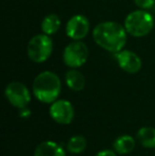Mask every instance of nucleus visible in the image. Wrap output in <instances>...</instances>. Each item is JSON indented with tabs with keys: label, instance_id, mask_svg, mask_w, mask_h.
<instances>
[{
	"label": "nucleus",
	"instance_id": "2",
	"mask_svg": "<svg viewBox=\"0 0 155 156\" xmlns=\"http://www.w3.org/2000/svg\"><path fill=\"white\" fill-rule=\"evenodd\" d=\"M62 89L60 76L53 71L46 70L35 76L32 85L34 97L39 102L51 104L58 100Z\"/></svg>",
	"mask_w": 155,
	"mask_h": 156
},
{
	"label": "nucleus",
	"instance_id": "13",
	"mask_svg": "<svg viewBox=\"0 0 155 156\" xmlns=\"http://www.w3.org/2000/svg\"><path fill=\"white\" fill-rule=\"evenodd\" d=\"M138 142L147 149H155V129L151 126H143L137 132Z\"/></svg>",
	"mask_w": 155,
	"mask_h": 156
},
{
	"label": "nucleus",
	"instance_id": "12",
	"mask_svg": "<svg viewBox=\"0 0 155 156\" xmlns=\"http://www.w3.org/2000/svg\"><path fill=\"white\" fill-rule=\"evenodd\" d=\"M136 141L135 138L132 137L131 135H121L115 139L113 144L115 152L120 155H125L131 153L135 149Z\"/></svg>",
	"mask_w": 155,
	"mask_h": 156
},
{
	"label": "nucleus",
	"instance_id": "8",
	"mask_svg": "<svg viewBox=\"0 0 155 156\" xmlns=\"http://www.w3.org/2000/svg\"><path fill=\"white\" fill-rule=\"evenodd\" d=\"M50 117L60 124H70L75 118V108L71 102L64 99L54 101L49 108Z\"/></svg>",
	"mask_w": 155,
	"mask_h": 156
},
{
	"label": "nucleus",
	"instance_id": "3",
	"mask_svg": "<svg viewBox=\"0 0 155 156\" xmlns=\"http://www.w3.org/2000/svg\"><path fill=\"white\" fill-rule=\"evenodd\" d=\"M154 18L147 10H136L128 14L124 19V28L133 37H145L154 28Z\"/></svg>",
	"mask_w": 155,
	"mask_h": 156
},
{
	"label": "nucleus",
	"instance_id": "6",
	"mask_svg": "<svg viewBox=\"0 0 155 156\" xmlns=\"http://www.w3.org/2000/svg\"><path fill=\"white\" fill-rule=\"evenodd\" d=\"M5 98L16 108L25 109L31 101V94L23 83L13 81L4 89Z\"/></svg>",
	"mask_w": 155,
	"mask_h": 156
},
{
	"label": "nucleus",
	"instance_id": "7",
	"mask_svg": "<svg viewBox=\"0 0 155 156\" xmlns=\"http://www.w3.org/2000/svg\"><path fill=\"white\" fill-rule=\"evenodd\" d=\"M90 30V23L86 16L82 14L73 15L67 21L65 32L72 41H82L88 35Z\"/></svg>",
	"mask_w": 155,
	"mask_h": 156
},
{
	"label": "nucleus",
	"instance_id": "16",
	"mask_svg": "<svg viewBox=\"0 0 155 156\" xmlns=\"http://www.w3.org/2000/svg\"><path fill=\"white\" fill-rule=\"evenodd\" d=\"M134 3L141 10H150L153 8L155 0H134Z\"/></svg>",
	"mask_w": 155,
	"mask_h": 156
},
{
	"label": "nucleus",
	"instance_id": "5",
	"mask_svg": "<svg viewBox=\"0 0 155 156\" xmlns=\"http://www.w3.org/2000/svg\"><path fill=\"white\" fill-rule=\"evenodd\" d=\"M88 47L82 41H73L63 51V62L69 68H79L88 58Z\"/></svg>",
	"mask_w": 155,
	"mask_h": 156
},
{
	"label": "nucleus",
	"instance_id": "4",
	"mask_svg": "<svg viewBox=\"0 0 155 156\" xmlns=\"http://www.w3.org/2000/svg\"><path fill=\"white\" fill-rule=\"evenodd\" d=\"M53 50V41L50 35L45 33L36 34L27 45V54L34 63H44L51 56Z\"/></svg>",
	"mask_w": 155,
	"mask_h": 156
},
{
	"label": "nucleus",
	"instance_id": "10",
	"mask_svg": "<svg viewBox=\"0 0 155 156\" xmlns=\"http://www.w3.org/2000/svg\"><path fill=\"white\" fill-rule=\"evenodd\" d=\"M34 156H66V153L60 144L51 140H47L41 142L36 147Z\"/></svg>",
	"mask_w": 155,
	"mask_h": 156
},
{
	"label": "nucleus",
	"instance_id": "17",
	"mask_svg": "<svg viewBox=\"0 0 155 156\" xmlns=\"http://www.w3.org/2000/svg\"><path fill=\"white\" fill-rule=\"evenodd\" d=\"M95 156H117L116 152L112 150H103L98 152Z\"/></svg>",
	"mask_w": 155,
	"mask_h": 156
},
{
	"label": "nucleus",
	"instance_id": "14",
	"mask_svg": "<svg viewBox=\"0 0 155 156\" xmlns=\"http://www.w3.org/2000/svg\"><path fill=\"white\" fill-rule=\"evenodd\" d=\"M61 27V19L58 15L51 13L48 14L44 17L43 21H41V31L43 33L47 35H53L60 30Z\"/></svg>",
	"mask_w": 155,
	"mask_h": 156
},
{
	"label": "nucleus",
	"instance_id": "9",
	"mask_svg": "<svg viewBox=\"0 0 155 156\" xmlns=\"http://www.w3.org/2000/svg\"><path fill=\"white\" fill-rule=\"evenodd\" d=\"M115 58H116L118 65L123 71L128 72L131 74H135L140 71L143 67V62L139 58L138 54L131 50H123L115 53Z\"/></svg>",
	"mask_w": 155,
	"mask_h": 156
},
{
	"label": "nucleus",
	"instance_id": "1",
	"mask_svg": "<svg viewBox=\"0 0 155 156\" xmlns=\"http://www.w3.org/2000/svg\"><path fill=\"white\" fill-rule=\"evenodd\" d=\"M93 38L100 48L112 53H117L124 48L128 32L124 26L116 21H103L93 28Z\"/></svg>",
	"mask_w": 155,
	"mask_h": 156
},
{
	"label": "nucleus",
	"instance_id": "15",
	"mask_svg": "<svg viewBox=\"0 0 155 156\" xmlns=\"http://www.w3.org/2000/svg\"><path fill=\"white\" fill-rule=\"evenodd\" d=\"M86 146H87L86 138L84 136L76 135L68 139L67 150H68L69 153H72V154H80V153L84 152L85 149H86Z\"/></svg>",
	"mask_w": 155,
	"mask_h": 156
},
{
	"label": "nucleus",
	"instance_id": "11",
	"mask_svg": "<svg viewBox=\"0 0 155 156\" xmlns=\"http://www.w3.org/2000/svg\"><path fill=\"white\" fill-rule=\"evenodd\" d=\"M65 82L66 85L73 91H81L85 88L86 80L85 76L81 71H79L77 68H71L70 70L65 74Z\"/></svg>",
	"mask_w": 155,
	"mask_h": 156
}]
</instances>
